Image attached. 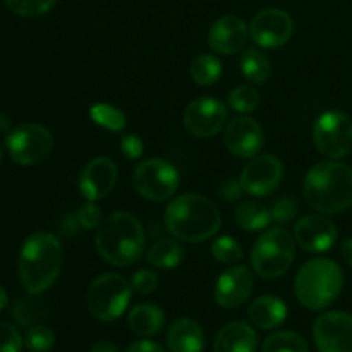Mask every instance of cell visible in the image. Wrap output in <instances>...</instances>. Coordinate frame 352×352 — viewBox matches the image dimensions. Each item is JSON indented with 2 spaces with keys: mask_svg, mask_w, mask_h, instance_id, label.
I'll return each instance as SVG.
<instances>
[{
  "mask_svg": "<svg viewBox=\"0 0 352 352\" xmlns=\"http://www.w3.org/2000/svg\"><path fill=\"white\" fill-rule=\"evenodd\" d=\"M57 0H6V6L14 14L23 17H40L47 14Z\"/></svg>",
  "mask_w": 352,
  "mask_h": 352,
  "instance_id": "836d02e7",
  "label": "cell"
},
{
  "mask_svg": "<svg viewBox=\"0 0 352 352\" xmlns=\"http://www.w3.org/2000/svg\"><path fill=\"white\" fill-rule=\"evenodd\" d=\"M294 33V21L282 9H265L253 17L250 38L263 48H277L287 43Z\"/></svg>",
  "mask_w": 352,
  "mask_h": 352,
  "instance_id": "5bb4252c",
  "label": "cell"
},
{
  "mask_svg": "<svg viewBox=\"0 0 352 352\" xmlns=\"http://www.w3.org/2000/svg\"><path fill=\"white\" fill-rule=\"evenodd\" d=\"M191 79L199 86H212L222 76V62L213 54H201L192 60L189 67Z\"/></svg>",
  "mask_w": 352,
  "mask_h": 352,
  "instance_id": "83f0119b",
  "label": "cell"
},
{
  "mask_svg": "<svg viewBox=\"0 0 352 352\" xmlns=\"http://www.w3.org/2000/svg\"><path fill=\"white\" fill-rule=\"evenodd\" d=\"M263 127L246 116L229 120L223 133V144L237 158H254L263 148Z\"/></svg>",
  "mask_w": 352,
  "mask_h": 352,
  "instance_id": "2e32d148",
  "label": "cell"
},
{
  "mask_svg": "<svg viewBox=\"0 0 352 352\" xmlns=\"http://www.w3.org/2000/svg\"><path fill=\"white\" fill-rule=\"evenodd\" d=\"M313 141L327 158L347 157L352 151V119L339 110L322 113L313 127Z\"/></svg>",
  "mask_w": 352,
  "mask_h": 352,
  "instance_id": "30bf717a",
  "label": "cell"
},
{
  "mask_svg": "<svg viewBox=\"0 0 352 352\" xmlns=\"http://www.w3.org/2000/svg\"><path fill=\"white\" fill-rule=\"evenodd\" d=\"M284 165L274 155H256L241 172V186L248 195L268 196L280 186Z\"/></svg>",
  "mask_w": 352,
  "mask_h": 352,
  "instance_id": "4fadbf2b",
  "label": "cell"
},
{
  "mask_svg": "<svg viewBox=\"0 0 352 352\" xmlns=\"http://www.w3.org/2000/svg\"><path fill=\"white\" fill-rule=\"evenodd\" d=\"M148 263L153 265L155 268L162 270H170L184 260V248L174 239H160L151 244L146 253Z\"/></svg>",
  "mask_w": 352,
  "mask_h": 352,
  "instance_id": "cb8c5ba5",
  "label": "cell"
},
{
  "mask_svg": "<svg viewBox=\"0 0 352 352\" xmlns=\"http://www.w3.org/2000/svg\"><path fill=\"white\" fill-rule=\"evenodd\" d=\"M127 352H165L160 344L153 342V340H138L127 347Z\"/></svg>",
  "mask_w": 352,
  "mask_h": 352,
  "instance_id": "60d3db41",
  "label": "cell"
},
{
  "mask_svg": "<svg viewBox=\"0 0 352 352\" xmlns=\"http://www.w3.org/2000/svg\"><path fill=\"white\" fill-rule=\"evenodd\" d=\"M243 191L244 189L243 186H241V181H236V179H226V181H222V184L219 186V189H217L220 198L227 203L237 201V199L241 198V195H243Z\"/></svg>",
  "mask_w": 352,
  "mask_h": 352,
  "instance_id": "ab89813d",
  "label": "cell"
},
{
  "mask_svg": "<svg viewBox=\"0 0 352 352\" xmlns=\"http://www.w3.org/2000/svg\"><path fill=\"white\" fill-rule=\"evenodd\" d=\"M229 120L227 105L212 96L196 98L184 110V127L195 138H213L222 133Z\"/></svg>",
  "mask_w": 352,
  "mask_h": 352,
  "instance_id": "8fae6325",
  "label": "cell"
},
{
  "mask_svg": "<svg viewBox=\"0 0 352 352\" xmlns=\"http://www.w3.org/2000/svg\"><path fill=\"white\" fill-rule=\"evenodd\" d=\"M167 346L170 352H203L205 332L191 318H181L168 327Z\"/></svg>",
  "mask_w": 352,
  "mask_h": 352,
  "instance_id": "44dd1931",
  "label": "cell"
},
{
  "mask_svg": "<svg viewBox=\"0 0 352 352\" xmlns=\"http://www.w3.org/2000/svg\"><path fill=\"white\" fill-rule=\"evenodd\" d=\"M89 117L100 127L112 131V133H122L127 126L126 113L117 107L109 105V103H95L89 109Z\"/></svg>",
  "mask_w": 352,
  "mask_h": 352,
  "instance_id": "f1b7e54d",
  "label": "cell"
},
{
  "mask_svg": "<svg viewBox=\"0 0 352 352\" xmlns=\"http://www.w3.org/2000/svg\"><path fill=\"white\" fill-rule=\"evenodd\" d=\"M248 36H250V28L241 17L223 16L210 28L208 43L217 54L232 55L246 45Z\"/></svg>",
  "mask_w": 352,
  "mask_h": 352,
  "instance_id": "d6986e66",
  "label": "cell"
},
{
  "mask_svg": "<svg viewBox=\"0 0 352 352\" xmlns=\"http://www.w3.org/2000/svg\"><path fill=\"white\" fill-rule=\"evenodd\" d=\"M0 133H6V134L10 133V119L9 116L3 112H0Z\"/></svg>",
  "mask_w": 352,
  "mask_h": 352,
  "instance_id": "ee69618b",
  "label": "cell"
},
{
  "mask_svg": "<svg viewBox=\"0 0 352 352\" xmlns=\"http://www.w3.org/2000/svg\"><path fill=\"white\" fill-rule=\"evenodd\" d=\"M296 256V239L282 227L263 230L251 250V265L261 278H278L291 268Z\"/></svg>",
  "mask_w": 352,
  "mask_h": 352,
  "instance_id": "8992f818",
  "label": "cell"
},
{
  "mask_svg": "<svg viewBox=\"0 0 352 352\" xmlns=\"http://www.w3.org/2000/svg\"><path fill=\"white\" fill-rule=\"evenodd\" d=\"M344 287V274L329 258H315L301 267L294 280V292L305 308L322 311L329 308Z\"/></svg>",
  "mask_w": 352,
  "mask_h": 352,
  "instance_id": "5b68a950",
  "label": "cell"
},
{
  "mask_svg": "<svg viewBox=\"0 0 352 352\" xmlns=\"http://www.w3.org/2000/svg\"><path fill=\"white\" fill-rule=\"evenodd\" d=\"M313 337L320 352H352V315L323 313L313 325Z\"/></svg>",
  "mask_w": 352,
  "mask_h": 352,
  "instance_id": "7c38bea8",
  "label": "cell"
},
{
  "mask_svg": "<svg viewBox=\"0 0 352 352\" xmlns=\"http://www.w3.org/2000/svg\"><path fill=\"white\" fill-rule=\"evenodd\" d=\"M241 72L251 82L261 85L270 78L272 62L268 55L258 48H246L241 55Z\"/></svg>",
  "mask_w": 352,
  "mask_h": 352,
  "instance_id": "484cf974",
  "label": "cell"
},
{
  "mask_svg": "<svg viewBox=\"0 0 352 352\" xmlns=\"http://www.w3.org/2000/svg\"><path fill=\"white\" fill-rule=\"evenodd\" d=\"M76 217H78V222L81 226V229L85 230L98 229L103 222V212L96 201H86L85 205H81V208L78 210Z\"/></svg>",
  "mask_w": 352,
  "mask_h": 352,
  "instance_id": "e575fe53",
  "label": "cell"
},
{
  "mask_svg": "<svg viewBox=\"0 0 352 352\" xmlns=\"http://www.w3.org/2000/svg\"><path fill=\"white\" fill-rule=\"evenodd\" d=\"M6 306H7V292H6V289L0 285V311H2Z\"/></svg>",
  "mask_w": 352,
  "mask_h": 352,
  "instance_id": "f6af8a7d",
  "label": "cell"
},
{
  "mask_svg": "<svg viewBox=\"0 0 352 352\" xmlns=\"http://www.w3.org/2000/svg\"><path fill=\"white\" fill-rule=\"evenodd\" d=\"M6 148L16 164L30 167L47 160L54 148V136L40 124H23L7 134Z\"/></svg>",
  "mask_w": 352,
  "mask_h": 352,
  "instance_id": "9c48e42d",
  "label": "cell"
},
{
  "mask_svg": "<svg viewBox=\"0 0 352 352\" xmlns=\"http://www.w3.org/2000/svg\"><path fill=\"white\" fill-rule=\"evenodd\" d=\"M146 244L144 229L129 212H116L96 229L95 246L100 256L113 267H131L141 258Z\"/></svg>",
  "mask_w": 352,
  "mask_h": 352,
  "instance_id": "277c9868",
  "label": "cell"
},
{
  "mask_svg": "<svg viewBox=\"0 0 352 352\" xmlns=\"http://www.w3.org/2000/svg\"><path fill=\"white\" fill-rule=\"evenodd\" d=\"M144 144L140 136L136 134H126L120 140V153L127 158V160H140L143 157Z\"/></svg>",
  "mask_w": 352,
  "mask_h": 352,
  "instance_id": "f35d334b",
  "label": "cell"
},
{
  "mask_svg": "<svg viewBox=\"0 0 352 352\" xmlns=\"http://www.w3.org/2000/svg\"><path fill=\"white\" fill-rule=\"evenodd\" d=\"M340 253H342V258L347 261V263L352 265V237L351 239H346L340 246Z\"/></svg>",
  "mask_w": 352,
  "mask_h": 352,
  "instance_id": "7bdbcfd3",
  "label": "cell"
},
{
  "mask_svg": "<svg viewBox=\"0 0 352 352\" xmlns=\"http://www.w3.org/2000/svg\"><path fill=\"white\" fill-rule=\"evenodd\" d=\"M260 103L261 96L260 93H258V89L248 85L237 86V88L232 89V91L229 93V96H227V105L232 110H236V112L244 113V116L254 112V110L260 107Z\"/></svg>",
  "mask_w": 352,
  "mask_h": 352,
  "instance_id": "4dcf8cb0",
  "label": "cell"
},
{
  "mask_svg": "<svg viewBox=\"0 0 352 352\" xmlns=\"http://www.w3.org/2000/svg\"><path fill=\"white\" fill-rule=\"evenodd\" d=\"M133 182L144 199L162 203L170 199L179 188V172L170 162L148 158L134 168Z\"/></svg>",
  "mask_w": 352,
  "mask_h": 352,
  "instance_id": "ba28073f",
  "label": "cell"
},
{
  "mask_svg": "<svg viewBox=\"0 0 352 352\" xmlns=\"http://www.w3.org/2000/svg\"><path fill=\"white\" fill-rule=\"evenodd\" d=\"M236 223L246 232H258L270 226L272 215L270 210L256 201H243L237 205L234 212Z\"/></svg>",
  "mask_w": 352,
  "mask_h": 352,
  "instance_id": "d4e9b609",
  "label": "cell"
},
{
  "mask_svg": "<svg viewBox=\"0 0 352 352\" xmlns=\"http://www.w3.org/2000/svg\"><path fill=\"white\" fill-rule=\"evenodd\" d=\"M89 352H119V347L113 342H109V340H100L91 347Z\"/></svg>",
  "mask_w": 352,
  "mask_h": 352,
  "instance_id": "b9f144b4",
  "label": "cell"
},
{
  "mask_svg": "<svg viewBox=\"0 0 352 352\" xmlns=\"http://www.w3.org/2000/svg\"><path fill=\"white\" fill-rule=\"evenodd\" d=\"M305 198L323 215H337L352 205V168L342 162H320L305 177Z\"/></svg>",
  "mask_w": 352,
  "mask_h": 352,
  "instance_id": "3957f363",
  "label": "cell"
},
{
  "mask_svg": "<svg viewBox=\"0 0 352 352\" xmlns=\"http://www.w3.org/2000/svg\"><path fill=\"white\" fill-rule=\"evenodd\" d=\"M24 339L14 325L0 322V352H21Z\"/></svg>",
  "mask_w": 352,
  "mask_h": 352,
  "instance_id": "d590c367",
  "label": "cell"
},
{
  "mask_svg": "<svg viewBox=\"0 0 352 352\" xmlns=\"http://www.w3.org/2000/svg\"><path fill=\"white\" fill-rule=\"evenodd\" d=\"M47 305L41 299L33 298V296L31 298H19L10 309V316L21 327L38 325L41 320L47 318Z\"/></svg>",
  "mask_w": 352,
  "mask_h": 352,
  "instance_id": "4316f807",
  "label": "cell"
},
{
  "mask_svg": "<svg viewBox=\"0 0 352 352\" xmlns=\"http://www.w3.org/2000/svg\"><path fill=\"white\" fill-rule=\"evenodd\" d=\"M299 208L296 199L292 198H280L270 206V215L272 220L277 223H289L291 220H294V217L298 215Z\"/></svg>",
  "mask_w": 352,
  "mask_h": 352,
  "instance_id": "8d00e7d4",
  "label": "cell"
},
{
  "mask_svg": "<svg viewBox=\"0 0 352 352\" xmlns=\"http://www.w3.org/2000/svg\"><path fill=\"white\" fill-rule=\"evenodd\" d=\"M0 162H2V146H0Z\"/></svg>",
  "mask_w": 352,
  "mask_h": 352,
  "instance_id": "bcb514c9",
  "label": "cell"
},
{
  "mask_svg": "<svg viewBox=\"0 0 352 352\" xmlns=\"http://www.w3.org/2000/svg\"><path fill=\"white\" fill-rule=\"evenodd\" d=\"M212 254L217 261H220V263L232 265L243 260L244 251L243 246H241L234 237L220 236L219 239L213 241Z\"/></svg>",
  "mask_w": 352,
  "mask_h": 352,
  "instance_id": "1f68e13d",
  "label": "cell"
},
{
  "mask_svg": "<svg viewBox=\"0 0 352 352\" xmlns=\"http://www.w3.org/2000/svg\"><path fill=\"white\" fill-rule=\"evenodd\" d=\"M158 285V275L150 270H140L133 275L131 278V287L136 294L148 296L157 289Z\"/></svg>",
  "mask_w": 352,
  "mask_h": 352,
  "instance_id": "74e56055",
  "label": "cell"
},
{
  "mask_svg": "<svg viewBox=\"0 0 352 352\" xmlns=\"http://www.w3.org/2000/svg\"><path fill=\"white\" fill-rule=\"evenodd\" d=\"M64 265V248L50 232H34L24 241L17 261L19 280L28 294L48 291L58 278Z\"/></svg>",
  "mask_w": 352,
  "mask_h": 352,
  "instance_id": "6da1fadb",
  "label": "cell"
},
{
  "mask_svg": "<svg viewBox=\"0 0 352 352\" xmlns=\"http://www.w3.org/2000/svg\"><path fill=\"white\" fill-rule=\"evenodd\" d=\"M133 287L126 277L119 274H102L91 282L86 292L89 313L100 322H113L129 306Z\"/></svg>",
  "mask_w": 352,
  "mask_h": 352,
  "instance_id": "52a82bcc",
  "label": "cell"
},
{
  "mask_svg": "<svg viewBox=\"0 0 352 352\" xmlns=\"http://www.w3.org/2000/svg\"><path fill=\"white\" fill-rule=\"evenodd\" d=\"M117 175H119V168L116 162L107 157L93 158L79 172V192L86 201H100L116 188Z\"/></svg>",
  "mask_w": 352,
  "mask_h": 352,
  "instance_id": "9a60e30c",
  "label": "cell"
},
{
  "mask_svg": "<svg viewBox=\"0 0 352 352\" xmlns=\"http://www.w3.org/2000/svg\"><path fill=\"white\" fill-rule=\"evenodd\" d=\"M254 289L253 275L244 265L229 268L222 272L215 282V301L226 309H234L243 306L251 298Z\"/></svg>",
  "mask_w": 352,
  "mask_h": 352,
  "instance_id": "e0dca14e",
  "label": "cell"
},
{
  "mask_svg": "<svg viewBox=\"0 0 352 352\" xmlns=\"http://www.w3.org/2000/svg\"><path fill=\"white\" fill-rule=\"evenodd\" d=\"M296 244L309 253L329 251L337 241V227L330 219L322 215H306L294 227Z\"/></svg>",
  "mask_w": 352,
  "mask_h": 352,
  "instance_id": "ac0fdd59",
  "label": "cell"
},
{
  "mask_svg": "<svg viewBox=\"0 0 352 352\" xmlns=\"http://www.w3.org/2000/svg\"><path fill=\"white\" fill-rule=\"evenodd\" d=\"M127 323H129V329L138 336H157L165 325V313L157 305L141 302V305H136L131 309L129 316H127Z\"/></svg>",
  "mask_w": 352,
  "mask_h": 352,
  "instance_id": "603a6c76",
  "label": "cell"
},
{
  "mask_svg": "<svg viewBox=\"0 0 352 352\" xmlns=\"http://www.w3.org/2000/svg\"><path fill=\"white\" fill-rule=\"evenodd\" d=\"M165 229L177 241L203 243L219 232L222 226L220 210L212 199L201 195H181L165 210Z\"/></svg>",
  "mask_w": 352,
  "mask_h": 352,
  "instance_id": "7a4b0ae2",
  "label": "cell"
},
{
  "mask_svg": "<svg viewBox=\"0 0 352 352\" xmlns=\"http://www.w3.org/2000/svg\"><path fill=\"white\" fill-rule=\"evenodd\" d=\"M54 344H55L54 330L41 325V323L30 327L26 336H24V346H26L31 352H48L52 351Z\"/></svg>",
  "mask_w": 352,
  "mask_h": 352,
  "instance_id": "d6a6232c",
  "label": "cell"
},
{
  "mask_svg": "<svg viewBox=\"0 0 352 352\" xmlns=\"http://www.w3.org/2000/svg\"><path fill=\"white\" fill-rule=\"evenodd\" d=\"M258 336L246 322H232L217 333L213 352H256Z\"/></svg>",
  "mask_w": 352,
  "mask_h": 352,
  "instance_id": "ffe728a7",
  "label": "cell"
},
{
  "mask_svg": "<svg viewBox=\"0 0 352 352\" xmlns=\"http://www.w3.org/2000/svg\"><path fill=\"white\" fill-rule=\"evenodd\" d=\"M263 352H309L308 342L296 332H275L265 339Z\"/></svg>",
  "mask_w": 352,
  "mask_h": 352,
  "instance_id": "f546056e",
  "label": "cell"
},
{
  "mask_svg": "<svg viewBox=\"0 0 352 352\" xmlns=\"http://www.w3.org/2000/svg\"><path fill=\"white\" fill-rule=\"evenodd\" d=\"M287 318V306L278 296H261L250 306V320L261 330L277 329Z\"/></svg>",
  "mask_w": 352,
  "mask_h": 352,
  "instance_id": "7402d4cb",
  "label": "cell"
}]
</instances>
